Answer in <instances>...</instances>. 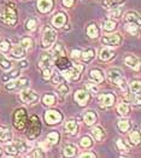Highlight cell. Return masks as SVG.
<instances>
[{
	"instance_id": "cell-13",
	"label": "cell",
	"mask_w": 141,
	"mask_h": 158,
	"mask_svg": "<svg viewBox=\"0 0 141 158\" xmlns=\"http://www.w3.org/2000/svg\"><path fill=\"white\" fill-rule=\"evenodd\" d=\"M99 103L103 106H111L115 102V95L111 93H106V94H100L98 98Z\"/></svg>"
},
{
	"instance_id": "cell-33",
	"label": "cell",
	"mask_w": 141,
	"mask_h": 158,
	"mask_svg": "<svg viewBox=\"0 0 141 158\" xmlns=\"http://www.w3.org/2000/svg\"><path fill=\"white\" fill-rule=\"evenodd\" d=\"M139 26L140 24H138V23H127L126 29H127V31H129L131 35H136L138 31H139Z\"/></svg>"
},
{
	"instance_id": "cell-45",
	"label": "cell",
	"mask_w": 141,
	"mask_h": 158,
	"mask_svg": "<svg viewBox=\"0 0 141 158\" xmlns=\"http://www.w3.org/2000/svg\"><path fill=\"white\" fill-rule=\"evenodd\" d=\"M121 15H122V9H119V7H115L111 12L109 13V17H110V18H118Z\"/></svg>"
},
{
	"instance_id": "cell-48",
	"label": "cell",
	"mask_w": 141,
	"mask_h": 158,
	"mask_svg": "<svg viewBox=\"0 0 141 158\" xmlns=\"http://www.w3.org/2000/svg\"><path fill=\"white\" fill-rule=\"evenodd\" d=\"M117 147H118V148H119V151H122V152H127V151H128L127 146L124 145L123 140H121V139H118V140H117Z\"/></svg>"
},
{
	"instance_id": "cell-14",
	"label": "cell",
	"mask_w": 141,
	"mask_h": 158,
	"mask_svg": "<svg viewBox=\"0 0 141 158\" xmlns=\"http://www.w3.org/2000/svg\"><path fill=\"white\" fill-rule=\"evenodd\" d=\"M53 7V0H39L38 9L42 13L50 12Z\"/></svg>"
},
{
	"instance_id": "cell-30",
	"label": "cell",
	"mask_w": 141,
	"mask_h": 158,
	"mask_svg": "<svg viewBox=\"0 0 141 158\" xmlns=\"http://www.w3.org/2000/svg\"><path fill=\"white\" fill-rule=\"evenodd\" d=\"M51 54H52V57H53V59H56V58H58V57H60V56H64L65 54L64 47H63L62 45H56V47L53 48V52H52Z\"/></svg>"
},
{
	"instance_id": "cell-15",
	"label": "cell",
	"mask_w": 141,
	"mask_h": 158,
	"mask_svg": "<svg viewBox=\"0 0 141 158\" xmlns=\"http://www.w3.org/2000/svg\"><path fill=\"white\" fill-rule=\"evenodd\" d=\"M65 22H66V16H65L64 13H57L52 18V24L56 28H60L62 26H64Z\"/></svg>"
},
{
	"instance_id": "cell-58",
	"label": "cell",
	"mask_w": 141,
	"mask_h": 158,
	"mask_svg": "<svg viewBox=\"0 0 141 158\" xmlns=\"http://www.w3.org/2000/svg\"><path fill=\"white\" fill-rule=\"evenodd\" d=\"M0 155H1V150H0Z\"/></svg>"
},
{
	"instance_id": "cell-52",
	"label": "cell",
	"mask_w": 141,
	"mask_h": 158,
	"mask_svg": "<svg viewBox=\"0 0 141 158\" xmlns=\"http://www.w3.org/2000/svg\"><path fill=\"white\" fill-rule=\"evenodd\" d=\"M42 76H44V79H50V76H51V69L50 68L42 69Z\"/></svg>"
},
{
	"instance_id": "cell-20",
	"label": "cell",
	"mask_w": 141,
	"mask_h": 158,
	"mask_svg": "<svg viewBox=\"0 0 141 158\" xmlns=\"http://www.w3.org/2000/svg\"><path fill=\"white\" fill-rule=\"evenodd\" d=\"M57 66L59 68V69H68L69 66H70V62H69V59L65 57V56H60V57H58L57 58Z\"/></svg>"
},
{
	"instance_id": "cell-56",
	"label": "cell",
	"mask_w": 141,
	"mask_h": 158,
	"mask_svg": "<svg viewBox=\"0 0 141 158\" xmlns=\"http://www.w3.org/2000/svg\"><path fill=\"white\" fill-rule=\"evenodd\" d=\"M81 157H82V158H85V157L94 158V157H95V155H94V153H90V152H85V153H82V155H81Z\"/></svg>"
},
{
	"instance_id": "cell-7",
	"label": "cell",
	"mask_w": 141,
	"mask_h": 158,
	"mask_svg": "<svg viewBox=\"0 0 141 158\" xmlns=\"http://www.w3.org/2000/svg\"><path fill=\"white\" fill-rule=\"evenodd\" d=\"M19 97H21L22 102H24L27 104H28V103H34V102H36L39 99L38 94L34 92V91L29 89V88H23V89L21 91Z\"/></svg>"
},
{
	"instance_id": "cell-6",
	"label": "cell",
	"mask_w": 141,
	"mask_h": 158,
	"mask_svg": "<svg viewBox=\"0 0 141 158\" xmlns=\"http://www.w3.org/2000/svg\"><path fill=\"white\" fill-rule=\"evenodd\" d=\"M82 69H83V66L80 65V64H76V65H74V66H69L64 73H63L62 76H63L64 79L69 80V81H76V80H78V77H80V74H81Z\"/></svg>"
},
{
	"instance_id": "cell-3",
	"label": "cell",
	"mask_w": 141,
	"mask_h": 158,
	"mask_svg": "<svg viewBox=\"0 0 141 158\" xmlns=\"http://www.w3.org/2000/svg\"><path fill=\"white\" fill-rule=\"evenodd\" d=\"M27 126H28V133L27 134H28L29 139H35L41 132V124H40L39 118L36 116H31L28 119Z\"/></svg>"
},
{
	"instance_id": "cell-23",
	"label": "cell",
	"mask_w": 141,
	"mask_h": 158,
	"mask_svg": "<svg viewBox=\"0 0 141 158\" xmlns=\"http://www.w3.org/2000/svg\"><path fill=\"white\" fill-rule=\"evenodd\" d=\"M123 2V0H103V6L106 9H115Z\"/></svg>"
},
{
	"instance_id": "cell-1",
	"label": "cell",
	"mask_w": 141,
	"mask_h": 158,
	"mask_svg": "<svg viewBox=\"0 0 141 158\" xmlns=\"http://www.w3.org/2000/svg\"><path fill=\"white\" fill-rule=\"evenodd\" d=\"M107 80L111 85H116L126 91V81L122 76V71L117 68H112L107 71Z\"/></svg>"
},
{
	"instance_id": "cell-41",
	"label": "cell",
	"mask_w": 141,
	"mask_h": 158,
	"mask_svg": "<svg viewBox=\"0 0 141 158\" xmlns=\"http://www.w3.org/2000/svg\"><path fill=\"white\" fill-rule=\"evenodd\" d=\"M26 28H27V30H29V31L35 30V29H36V21H35L34 18L28 19L26 22Z\"/></svg>"
},
{
	"instance_id": "cell-34",
	"label": "cell",
	"mask_w": 141,
	"mask_h": 158,
	"mask_svg": "<svg viewBox=\"0 0 141 158\" xmlns=\"http://www.w3.org/2000/svg\"><path fill=\"white\" fill-rule=\"evenodd\" d=\"M117 111L119 112V115L122 116H127L129 114V106L127 103H121L119 105L117 106Z\"/></svg>"
},
{
	"instance_id": "cell-39",
	"label": "cell",
	"mask_w": 141,
	"mask_h": 158,
	"mask_svg": "<svg viewBox=\"0 0 141 158\" xmlns=\"http://www.w3.org/2000/svg\"><path fill=\"white\" fill-rule=\"evenodd\" d=\"M140 89H141L140 81H134V82H131V85H130V91L133 92V94H138V95H139Z\"/></svg>"
},
{
	"instance_id": "cell-8",
	"label": "cell",
	"mask_w": 141,
	"mask_h": 158,
	"mask_svg": "<svg viewBox=\"0 0 141 158\" xmlns=\"http://www.w3.org/2000/svg\"><path fill=\"white\" fill-rule=\"evenodd\" d=\"M29 83V81L27 79H19V80H10L6 85H5V88L6 89H21V88H24Z\"/></svg>"
},
{
	"instance_id": "cell-17",
	"label": "cell",
	"mask_w": 141,
	"mask_h": 158,
	"mask_svg": "<svg viewBox=\"0 0 141 158\" xmlns=\"http://www.w3.org/2000/svg\"><path fill=\"white\" fill-rule=\"evenodd\" d=\"M116 53L114 50H111V48H107V47H105L103 48L102 51H100V54H99V58H100V60H103V62H106V60H110L114 56H115Z\"/></svg>"
},
{
	"instance_id": "cell-11",
	"label": "cell",
	"mask_w": 141,
	"mask_h": 158,
	"mask_svg": "<svg viewBox=\"0 0 141 158\" xmlns=\"http://www.w3.org/2000/svg\"><path fill=\"white\" fill-rule=\"evenodd\" d=\"M103 44L105 45H109V46H117V45H119L121 44V35L119 34H111V35H106V36H104L103 39Z\"/></svg>"
},
{
	"instance_id": "cell-29",
	"label": "cell",
	"mask_w": 141,
	"mask_h": 158,
	"mask_svg": "<svg viewBox=\"0 0 141 158\" xmlns=\"http://www.w3.org/2000/svg\"><path fill=\"white\" fill-rule=\"evenodd\" d=\"M94 56H95V51L92 50V48H88V50L81 52V57H80V58H82L85 62H88V60H90Z\"/></svg>"
},
{
	"instance_id": "cell-32",
	"label": "cell",
	"mask_w": 141,
	"mask_h": 158,
	"mask_svg": "<svg viewBox=\"0 0 141 158\" xmlns=\"http://www.w3.org/2000/svg\"><path fill=\"white\" fill-rule=\"evenodd\" d=\"M87 34L89 38H97L99 35V29L95 24H90L88 28H87Z\"/></svg>"
},
{
	"instance_id": "cell-2",
	"label": "cell",
	"mask_w": 141,
	"mask_h": 158,
	"mask_svg": "<svg viewBox=\"0 0 141 158\" xmlns=\"http://www.w3.org/2000/svg\"><path fill=\"white\" fill-rule=\"evenodd\" d=\"M0 19L7 24V26H13L16 22H17V12H16V9L12 4L6 6L1 13H0Z\"/></svg>"
},
{
	"instance_id": "cell-35",
	"label": "cell",
	"mask_w": 141,
	"mask_h": 158,
	"mask_svg": "<svg viewBox=\"0 0 141 158\" xmlns=\"http://www.w3.org/2000/svg\"><path fill=\"white\" fill-rule=\"evenodd\" d=\"M117 27V23H116L115 21H112V19H109V21H105L104 22V30H106V31H112V30H115V28Z\"/></svg>"
},
{
	"instance_id": "cell-43",
	"label": "cell",
	"mask_w": 141,
	"mask_h": 158,
	"mask_svg": "<svg viewBox=\"0 0 141 158\" xmlns=\"http://www.w3.org/2000/svg\"><path fill=\"white\" fill-rule=\"evenodd\" d=\"M69 91V87L65 85V83H59V86L57 87V92L59 95H65Z\"/></svg>"
},
{
	"instance_id": "cell-44",
	"label": "cell",
	"mask_w": 141,
	"mask_h": 158,
	"mask_svg": "<svg viewBox=\"0 0 141 158\" xmlns=\"http://www.w3.org/2000/svg\"><path fill=\"white\" fill-rule=\"evenodd\" d=\"M80 145L82 146V147H85V148L90 147V146H92V140H90L89 136H83V138L81 139V141H80Z\"/></svg>"
},
{
	"instance_id": "cell-22",
	"label": "cell",
	"mask_w": 141,
	"mask_h": 158,
	"mask_svg": "<svg viewBox=\"0 0 141 158\" xmlns=\"http://www.w3.org/2000/svg\"><path fill=\"white\" fill-rule=\"evenodd\" d=\"M77 152V148L76 146L71 145V144H69V145L64 146V150H63V153H64L65 157H73V156H75Z\"/></svg>"
},
{
	"instance_id": "cell-31",
	"label": "cell",
	"mask_w": 141,
	"mask_h": 158,
	"mask_svg": "<svg viewBox=\"0 0 141 158\" xmlns=\"http://www.w3.org/2000/svg\"><path fill=\"white\" fill-rule=\"evenodd\" d=\"M58 140H59V134H58L57 132L50 133V134L47 135V138H46V141H47L50 145H54V144H57V143H58Z\"/></svg>"
},
{
	"instance_id": "cell-27",
	"label": "cell",
	"mask_w": 141,
	"mask_h": 158,
	"mask_svg": "<svg viewBox=\"0 0 141 158\" xmlns=\"http://www.w3.org/2000/svg\"><path fill=\"white\" fill-rule=\"evenodd\" d=\"M92 134H93V136L95 138L97 141H102L104 139V136H105V133L103 132V129H102L100 127L93 128V129H92Z\"/></svg>"
},
{
	"instance_id": "cell-42",
	"label": "cell",
	"mask_w": 141,
	"mask_h": 158,
	"mask_svg": "<svg viewBox=\"0 0 141 158\" xmlns=\"http://www.w3.org/2000/svg\"><path fill=\"white\" fill-rule=\"evenodd\" d=\"M24 50H28V48H30L31 47V45H33V40L30 39V38H23V39L21 40V44H19Z\"/></svg>"
},
{
	"instance_id": "cell-28",
	"label": "cell",
	"mask_w": 141,
	"mask_h": 158,
	"mask_svg": "<svg viewBox=\"0 0 141 158\" xmlns=\"http://www.w3.org/2000/svg\"><path fill=\"white\" fill-rule=\"evenodd\" d=\"M11 54H12L15 58H22L24 56V48L21 45H17V46H15L12 48Z\"/></svg>"
},
{
	"instance_id": "cell-53",
	"label": "cell",
	"mask_w": 141,
	"mask_h": 158,
	"mask_svg": "<svg viewBox=\"0 0 141 158\" xmlns=\"http://www.w3.org/2000/svg\"><path fill=\"white\" fill-rule=\"evenodd\" d=\"M42 150H40V148H38V150H35L34 151V153L31 155L33 157H45V153L44 152H41Z\"/></svg>"
},
{
	"instance_id": "cell-46",
	"label": "cell",
	"mask_w": 141,
	"mask_h": 158,
	"mask_svg": "<svg viewBox=\"0 0 141 158\" xmlns=\"http://www.w3.org/2000/svg\"><path fill=\"white\" fill-rule=\"evenodd\" d=\"M17 76H18V69H13V70H11L7 75H5V76H4V80L6 81V80L9 79V81H10V80L17 77Z\"/></svg>"
},
{
	"instance_id": "cell-9",
	"label": "cell",
	"mask_w": 141,
	"mask_h": 158,
	"mask_svg": "<svg viewBox=\"0 0 141 158\" xmlns=\"http://www.w3.org/2000/svg\"><path fill=\"white\" fill-rule=\"evenodd\" d=\"M45 121L48 123V124H56V123H59L62 121V115L59 111L57 110H50L45 114Z\"/></svg>"
},
{
	"instance_id": "cell-36",
	"label": "cell",
	"mask_w": 141,
	"mask_h": 158,
	"mask_svg": "<svg viewBox=\"0 0 141 158\" xmlns=\"http://www.w3.org/2000/svg\"><path fill=\"white\" fill-rule=\"evenodd\" d=\"M118 128H119V131L121 132H128L129 128H130V123H129V121L127 119H121V121H118Z\"/></svg>"
},
{
	"instance_id": "cell-25",
	"label": "cell",
	"mask_w": 141,
	"mask_h": 158,
	"mask_svg": "<svg viewBox=\"0 0 141 158\" xmlns=\"http://www.w3.org/2000/svg\"><path fill=\"white\" fill-rule=\"evenodd\" d=\"M89 75H90V79L94 80L95 82H102V81L104 80V75L102 74V71L98 70V69H93V70H90Z\"/></svg>"
},
{
	"instance_id": "cell-19",
	"label": "cell",
	"mask_w": 141,
	"mask_h": 158,
	"mask_svg": "<svg viewBox=\"0 0 141 158\" xmlns=\"http://www.w3.org/2000/svg\"><path fill=\"white\" fill-rule=\"evenodd\" d=\"M124 21H126V23H138V24H140V17H139V15L135 12H129L126 15V17H124Z\"/></svg>"
},
{
	"instance_id": "cell-38",
	"label": "cell",
	"mask_w": 141,
	"mask_h": 158,
	"mask_svg": "<svg viewBox=\"0 0 141 158\" xmlns=\"http://www.w3.org/2000/svg\"><path fill=\"white\" fill-rule=\"evenodd\" d=\"M42 102H44L45 105H52V104H54V102H56V97H54L53 94H46V95H44Z\"/></svg>"
},
{
	"instance_id": "cell-10",
	"label": "cell",
	"mask_w": 141,
	"mask_h": 158,
	"mask_svg": "<svg viewBox=\"0 0 141 158\" xmlns=\"http://www.w3.org/2000/svg\"><path fill=\"white\" fill-rule=\"evenodd\" d=\"M75 100H76L78 105L85 106L89 100V93L86 92V91H82V89L77 91V92H75Z\"/></svg>"
},
{
	"instance_id": "cell-55",
	"label": "cell",
	"mask_w": 141,
	"mask_h": 158,
	"mask_svg": "<svg viewBox=\"0 0 141 158\" xmlns=\"http://www.w3.org/2000/svg\"><path fill=\"white\" fill-rule=\"evenodd\" d=\"M62 1H63V5L65 7H70L74 4V0H62Z\"/></svg>"
},
{
	"instance_id": "cell-4",
	"label": "cell",
	"mask_w": 141,
	"mask_h": 158,
	"mask_svg": "<svg viewBox=\"0 0 141 158\" xmlns=\"http://www.w3.org/2000/svg\"><path fill=\"white\" fill-rule=\"evenodd\" d=\"M27 122H28V117H27V112L24 109H18L16 110V112L13 114V126L17 129H24L27 127Z\"/></svg>"
},
{
	"instance_id": "cell-49",
	"label": "cell",
	"mask_w": 141,
	"mask_h": 158,
	"mask_svg": "<svg viewBox=\"0 0 141 158\" xmlns=\"http://www.w3.org/2000/svg\"><path fill=\"white\" fill-rule=\"evenodd\" d=\"M86 88H87L90 93H94V94L98 93V87L95 86V83H87V85H86Z\"/></svg>"
},
{
	"instance_id": "cell-50",
	"label": "cell",
	"mask_w": 141,
	"mask_h": 158,
	"mask_svg": "<svg viewBox=\"0 0 141 158\" xmlns=\"http://www.w3.org/2000/svg\"><path fill=\"white\" fill-rule=\"evenodd\" d=\"M62 79H63V76H62L60 74H54V75H53V77H52V83H54V85L60 83Z\"/></svg>"
},
{
	"instance_id": "cell-51",
	"label": "cell",
	"mask_w": 141,
	"mask_h": 158,
	"mask_svg": "<svg viewBox=\"0 0 141 158\" xmlns=\"http://www.w3.org/2000/svg\"><path fill=\"white\" fill-rule=\"evenodd\" d=\"M9 48H10V42H7V41H2V42L0 44V50H1L2 52L9 51Z\"/></svg>"
},
{
	"instance_id": "cell-24",
	"label": "cell",
	"mask_w": 141,
	"mask_h": 158,
	"mask_svg": "<svg viewBox=\"0 0 141 158\" xmlns=\"http://www.w3.org/2000/svg\"><path fill=\"white\" fill-rule=\"evenodd\" d=\"M16 144H17V147H18L19 153L29 151V150L31 148V146H33L30 143H26V141H23V140H18V141H16Z\"/></svg>"
},
{
	"instance_id": "cell-26",
	"label": "cell",
	"mask_w": 141,
	"mask_h": 158,
	"mask_svg": "<svg viewBox=\"0 0 141 158\" xmlns=\"http://www.w3.org/2000/svg\"><path fill=\"white\" fill-rule=\"evenodd\" d=\"M5 151H6L7 155H11V156H16V155L19 153L18 147H17V144H16V143H11V144H9V145L5 146Z\"/></svg>"
},
{
	"instance_id": "cell-16",
	"label": "cell",
	"mask_w": 141,
	"mask_h": 158,
	"mask_svg": "<svg viewBox=\"0 0 141 158\" xmlns=\"http://www.w3.org/2000/svg\"><path fill=\"white\" fill-rule=\"evenodd\" d=\"M126 64L130 68H133V69H135V70H138L139 68H140V60H139V58L138 57H135V56H127L126 57Z\"/></svg>"
},
{
	"instance_id": "cell-40",
	"label": "cell",
	"mask_w": 141,
	"mask_h": 158,
	"mask_svg": "<svg viewBox=\"0 0 141 158\" xmlns=\"http://www.w3.org/2000/svg\"><path fill=\"white\" fill-rule=\"evenodd\" d=\"M0 139L1 140H4V141H10V139H11V133L10 131H6V129H4V128H0Z\"/></svg>"
},
{
	"instance_id": "cell-18",
	"label": "cell",
	"mask_w": 141,
	"mask_h": 158,
	"mask_svg": "<svg viewBox=\"0 0 141 158\" xmlns=\"http://www.w3.org/2000/svg\"><path fill=\"white\" fill-rule=\"evenodd\" d=\"M83 121H85V123H86L87 126H92L93 123H95V121H97V115H95V112H93V111H87V112L85 114V116H83Z\"/></svg>"
},
{
	"instance_id": "cell-54",
	"label": "cell",
	"mask_w": 141,
	"mask_h": 158,
	"mask_svg": "<svg viewBox=\"0 0 141 158\" xmlns=\"http://www.w3.org/2000/svg\"><path fill=\"white\" fill-rule=\"evenodd\" d=\"M71 57L78 59V58L81 57V51H80V50H73V52H71Z\"/></svg>"
},
{
	"instance_id": "cell-57",
	"label": "cell",
	"mask_w": 141,
	"mask_h": 158,
	"mask_svg": "<svg viewBox=\"0 0 141 158\" xmlns=\"http://www.w3.org/2000/svg\"><path fill=\"white\" fill-rule=\"evenodd\" d=\"M19 66H21V68H27V66H28V62H27V60H22V62L19 63Z\"/></svg>"
},
{
	"instance_id": "cell-5",
	"label": "cell",
	"mask_w": 141,
	"mask_h": 158,
	"mask_svg": "<svg viewBox=\"0 0 141 158\" xmlns=\"http://www.w3.org/2000/svg\"><path fill=\"white\" fill-rule=\"evenodd\" d=\"M56 39H57V33L54 31V29H52L51 27H46L42 33V46L45 48H50L54 44Z\"/></svg>"
},
{
	"instance_id": "cell-47",
	"label": "cell",
	"mask_w": 141,
	"mask_h": 158,
	"mask_svg": "<svg viewBox=\"0 0 141 158\" xmlns=\"http://www.w3.org/2000/svg\"><path fill=\"white\" fill-rule=\"evenodd\" d=\"M130 140H131L134 144H139V143H140V133L131 132L130 133Z\"/></svg>"
},
{
	"instance_id": "cell-12",
	"label": "cell",
	"mask_w": 141,
	"mask_h": 158,
	"mask_svg": "<svg viewBox=\"0 0 141 158\" xmlns=\"http://www.w3.org/2000/svg\"><path fill=\"white\" fill-rule=\"evenodd\" d=\"M52 63H53V57H52L51 53H44V54H41L40 59H39V66L41 69L50 68Z\"/></svg>"
},
{
	"instance_id": "cell-21",
	"label": "cell",
	"mask_w": 141,
	"mask_h": 158,
	"mask_svg": "<svg viewBox=\"0 0 141 158\" xmlns=\"http://www.w3.org/2000/svg\"><path fill=\"white\" fill-rule=\"evenodd\" d=\"M77 129H78V127H77V123L75 121H68L65 123V131L69 134H73V135L76 134Z\"/></svg>"
},
{
	"instance_id": "cell-37",
	"label": "cell",
	"mask_w": 141,
	"mask_h": 158,
	"mask_svg": "<svg viewBox=\"0 0 141 158\" xmlns=\"http://www.w3.org/2000/svg\"><path fill=\"white\" fill-rule=\"evenodd\" d=\"M0 66L2 69H5V70H7V69L11 68V62L7 58H5L4 54H0Z\"/></svg>"
}]
</instances>
